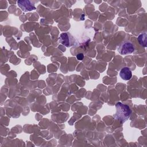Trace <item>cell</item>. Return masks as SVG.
<instances>
[{
    "mask_svg": "<svg viewBox=\"0 0 147 147\" xmlns=\"http://www.w3.org/2000/svg\"><path fill=\"white\" fill-rule=\"evenodd\" d=\"M116 112L114 118L122 123L126 122L130 117L131 111L127 105L123 104L121 102H117L115 105Z\"/></svg>",
    "mask_w": 147,
    "mask_h": 147,
    "instance_id": "6da1fadb",
    "label": "cell"
},
{
    "mask_svg": "<svg viewBox=\"0 0 147 147\" xmlns=\"http://www.w3.org/2000/svg\"><path fill=\"white\" fill-rule=\"evenodd\" d=\"M118 52L121 55H127L132 53L135 50V47L130 41H125L119 44L118 47Z\"/></svg>",
    "mask_w": 147,
    "mask_h": 147,
    "instance_id": "7a4b0ae2",
    "label": "cell"
},
{
    "mask_svg": "<svg viewBox=\"0 0 147 147\" xmlns=\"http://www.w3.org/2000/svg\"><path fill=\"white\" fill-rule=\"evenodd\" d=\"M59 41L67 47H69L74 44V38L68 32H64L60 34Z\"/></svg>",
    "mask_w": 147,
    "mask_h": 147,
    "instance_id": "3957f363",
    "label": "cell"
},
{
    "mask_svg": "<svg viewBox=\"0 0 147 147\" xmlns=\"http://www.w3.org/2000/svg\"><path fill=\"white\" fill-rule=\"evenodd\" d=\"M18 7L24 12L30 11L36 9L34 3L32 1L23 0L18 1L17 2Z\"/></svg>",
    "mask_w": 147,
    "mask_h": 147,
    "instance_id": "277c9868",
    "label": "cell"
},
{
    "mask_svg": "<svg viewBox=\"0 0 147 147\" xmlns=\"http://www.w3.org/2000/svg\"><path fill=\"white\" fill-rule=\"evenodd\" d=\"M119 76L121 78L124 80H129L131 78L132 72L129 68L128 67H123L119 72Z\"/></svg>",
    "mask_w": 147,
    "mask_h": 147,
    "instance_id": "5b68a950",
    "label": "cell"
},
{
    "mask_svg": "<svg viewBox=\"0 0 147 147\" xmlns=\"http://www.w3.org/2000/svg\"><path fill=\"white\" fill-rule=\"evenodd\" d=\"M138 40L140 45L145 47L146 46L147 40H146V34L145 33L141 34L138 37Z\"/></svg>",
    "mask_w": 147,
    "mask_h": 147,
    "instance_id": "8992f818",
    "label": "cell"
},
{
    "mask_svg": "<svg viewBox=\"0 0 147 147\" xmlns=\"http://www.w3.org/2000/svg\"><path fill=\"white\" fill-rule=\"evenodd\" d=\"M76 58H77V59L79 60H83V58H84V55H83V53H80L77 54V55H76Z\"/></svg>",
    "mask_w": 147,
    "mask_h": 147,
    "instance_id": "52a82bcc",
    "label": "cell"
}]
</instances>
